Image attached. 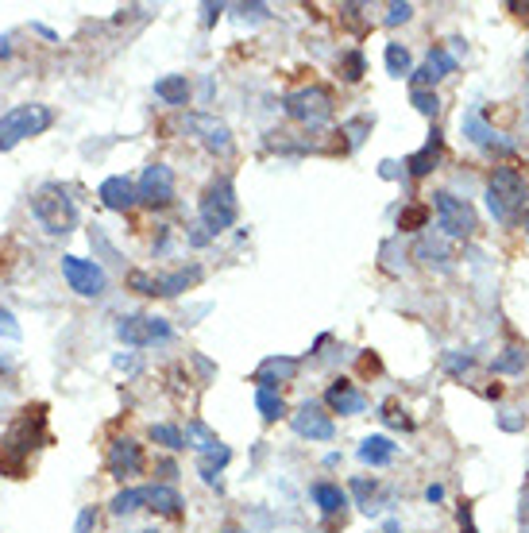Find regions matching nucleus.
I'll return each mask as SVG.
<instances>
[{"label": "nucleus", "mask_w": 529, "mask_h": 533, "mask_svg": "<svg viewBox=\"0 0 529 533\" xmlns=\"http://www.w3.org/2000/svg\"><path fill=\"white\" fill-rule=\"evenodd\" d=\"M394 452H399V445H394L390 437H363L359 445V460L371 464V467H383L394 460Z\"/></svg>", "instance_id": "obj_21"}, {"label": "nucleus", "mask_w": 529, "mask_h": 533, "mask_svg": "<svg viewBox=\"0 0 529 533\" xmlns=\"http://www.w3.org/2000/svg\"><path fill=\"white\" fill-rule=\"evenodd\" d=\"M143 472V448L136 441H117L109 448V476H117V479H131V476H140Z\"/></svg>", "instance_id": "obj_12"}, {"label": "nucleus", "mask_w": 529, "mask_h": 533, "mask_svg": "<svg viewBox=\"0 0 529 533\" xmlns=\"http://www.w3.org/2000/svg\"><path fill=\"white\" fill-rule=\"evenodd\" d=\"M155 97H159L162 105H186V101H190V82H186V74L159 77V82H155Z\"/></svg>", "instance_id": "obj_22"}, {"label": "nucleus", "mask_w": 529, "mask_h": 533, "mask_svg": "<svg viewBox=\"0 0 529 533\" xmlns=\"http://www.w3.org/2000/svg\"><path fill=\"white\" fill-rule=\"evenodd\" d=\"M379 417H383V422H390V425H399V429H413V422H410V417H402V414H394L390 406H387L383 414H379Z\"/></svg>", "instance_id": "obj_39"}, {"label": "nucleus", "mask_w": 529, "mask_h": 533, "mask_svg": "<svg viewBox=\"0 0 529 533\" xmlns=\"http://www.w3.org/2000/svg\"><path fill=\"white\" fill-rule=\"evenodd\" d=\"M93 529H97V510L86 507V510L78 514V529H74V533H93Z\"/></svg>", "instance_id": "obj_37"}, {"label": "nucleus", "mask_w": 529, "mask_h": 533, "mask_svg": "<svg viewBox=\"0 0 529 533\" xmlns=\"http://www.w3.org/2000/svg\"><path fill=\"white\" fill-rule=\"evenodd\" d=\"M112 514H136L140 507H147V487H124L112 495Z\"/></svg>", "instance_id": "obj_26"}, {"label": "nucleus", "mask_w": 529, "mask_h": 533, "mask_svg": "<svg viewBox=\"0 0 529 533\" xmlns=\"http://www.w3.org/2000/svg\"><path fill=\"white\" fill-rule=\"evenodd\" d=\"M433 209H437V217H441V229L449 232L452 240H468L475 236L479 229V220H475V209L468 201H460L456 193H433Z\"/></svg>", "instance_id": "obj_8"}, {"label": "nucleus", "mask_w": 529, "mask_h": 533, "mask_svg": "<svg viewBox=\"0 0 529 533\" xmlns=\"http://www.w3.org/2000/svg\"><path fill=\"white\" fill-rule=\"evenodd\" d=\"M97 198H101L105 209H117V213H124V209L136 205V186H131V178L112 174V178H105V182L97 186Z\"/></svg>", "instance_id": "obj_14"}, {"label": "nucleus", "mask_w": 529, "mask_h": 533, "mask_svg": "<svg viewBox=\"0 0 529 533\" xmlns=\"http://www.w3.org/2000/svg\"><path fill=\"white\" fill-rule=\"evenodd\" d=\"M31 213H36V220L51 236H66L78 224V205L70 193H66V186H58V182H47L36 198H31Z\"/></svg>", "instance_id": "obj_3"}, {"label": "nucleus", "mask_w": 529, "mask_h": 533, "mask_svg": "<svg viewBox=\"0 0 529 533\" xmlns=\"http://www.w3.org/2000/svg\"><path fill=\"white\" fill-rule=\"evenodd\" d=\"M55 124V112L47 105H16L12 112L0 117V151H12L20 139L43 136Z\"/></svg>", "instance_id": "obj_4"}, {"label": "nucleus", "mask_w": 529, "mask_h": 533, "mask_svg": "<svg viewBox=\"0 0 529 533\" xmlns=\"http://www.w3.org/2000/svg\"><path fill=\"white\" fill-rule=\"evenodd\" d=\"M136 198L147 201V205H155V209L171 205L174 201V170L167 163H151V167L143 170V178H140Z\"/></svg>", "instance_id": "obj_10"}, {"label": "nucleus", "mask_w": 529, "mask_h": 533, "mask_svg": "<svg viewBox=\"0 0 529 533\" xmlns=\"http://www.w3.org/2000/svg\"><path fill=\"white\" fill-rule=\"evenodd\" d=\"M464 132H468V139L475 143V148H487V151L499 148V151H510L503 139H494V132L483 124V117H479V112H468V117H464Z\"/></svg>", "instance_id": "obj_23"}, {"label": "nucleus", "mask_w": 529, "mask_h": 533, "mask_svg": "<svg viewBox=\"0 0 529 533\" xmlns=\"http://www.w3.org/2000/svg\"><path fill=\"white\" fill-rule=\"evenodd\" d=\"M228 460H233V452H228L224 445H221L217 452H209V456L202 460V479L209 483V487H221V476H217V472H221V467H224Z\"/></svg>", "instance_id": "obj_28"}, {"label": "nucleus", "mask_w": 529, "mask_h": 533, "mask_svg": "<svg viewBox=\"0 0 529 533\" xmlns=\"http://www.w3.org/2000/svg\"><path fill=\"white\" fill-rule=\"evenodd\" d=\"M190 441H197L193 448H197V452H205V456H209V452H217V448H221L217 433H209L202 422H190V425H186V445H190Z\"/></svg>", "instance_id": "obj_29"}, {"label": "nucleus", "mask_w": 529, "mask_h": 533, "mask_svg": "<svg viewBox=\"0 0 529 533\" xmlns=\"http://www.w3.org/2000/svg\"><path fill=\"white\" fill-rule=\"evenodd\" d=\"M221 533H247V529H236V526H224Z\"/></svg>", "instance_id": "obj_46"}, {"label": "nucleus", "mask_w": 529, "mask_h": 533, "mask_svg": "<svg viewBox=\"0 0 529 533\" xmlns=\"http://www.w3.org/2000/svg\"><path fill=\"white\" fill-rule=\"evenodd\" d=\"M352 491L359 495V503H363V507H368V495L375 491V483H368V479H356V483H352Z\"/></svg>", "instance_id": "obj_40"}, {"label": "nucleus", "mask_w": 529, "mask_h": 533, "mask_svg": "<svg viewBox=\"0 0 529 533\" xmlns=\"http://www.w3.org/2000/svg\"><path fill=\"white\" fill-rule=\"evenodd\" d=\"M190 128L202 136V143H205L213 155H233V132H228L221 120H213V117H190Z\"/></svg>", "instance_id": "obj_13"}, {"label": "nucleus", "mask_w": 529, "mask_h": 533, "mask_svg": "<svg viewBox=\"0 0 529 533\" xmlns=\"http://www.w3.org/2000/svg\"><path fill=\"white\" fill-rule=\"evenodd\" d=\"M62 274H66V282H70V290H78L81 298H101L109 286L105 271L93 260H81V255H62Z\"/></svg>", "instance_id": "obj_9"}, {"label": "nucleus", "mask_w": 529, "mask_h": 533, "mask_svg": "<svg viewBox=\"0 0 529 533\" xmlns=\"http://www.w3.org/2000/svg\"><path fill=\"white\" fill-rule=\"evenodd\" d=\"M140 533H159V529H140Z\"/></svg>", "instance_id": "obj_47"}, {"label": "nucleus", "mask_w": 529, "mask_h": 533, "mask_svg": "<svg viewBox=\"0 0 529 533\" xmlns=\"http://www.w3.org/2000/svg\"><path fill=\"white\" fill-rule=\"evenodd\" d=\"M151 441L162 445V448H171V452L186 448V437H182V429H174V425H151Z\"/></svg>", "instance_id": "obj_33"}, {"label": "nucleus", "mask_w": 529, "mask_h": 533, "mask_svg": "<svg viewBox=\"0 0 529 533\" xmlns=\"http://www.w3.org/2000/svg\"><path fill=\"white\" fill-rule=\"evenodd\" d=\"M20 321L12 317V310H0V375H8L12 364H16V352H20Z\"/></svg>", "instance_id": "obj_17"}, {"label": "nucleus", "mask_w": 529, "mask_h": 533, "mask_svg": "<svg viewBox=\"0 0 529 533\" xmlns=\"http://www.w3.org/2000/svg\"><path fill=\"white\" fill-rule=\"evenodd\" d=\"M193 282H202V267H186V271H174L167 279H155V298H174L182 290H190Z\"/></svg>", "instance_id": "obj_20"}, {"label": "nucleus", "mask_w": 529, "mask_h": 533, "mask_svg": "<svg viewBox=\"0 0 529 533\" xmlns=\"http://www.w3.org/2000/svg\"><path fill=\"white\" fill-rule=\"evenodd\" d=\"M487 209H491V217L499 224L514 229V224L525 217V209H529V182H525V174L514 170V167H494L491 182H487Z\"/></svg>", "instance_id": "obj_2"}, {"label": "nucleus", "mask_w": 529, "mask_h": 533, "mask_svg": "<svg viewBox=\"0 0 529 533\" xmlns=\"http://www.w3.org/2000/svg\"><path fill=\"white\" fill-rule=\"evenodd\" d=\"M425 498H429V503H441V498H444V487H441V483H433V487L425 491Z\"/></svg>", "instance_id": "obj_42"}, {"label": "nucleus", "mask_w": 529, "mask_h": 533, "mask_svg": "<svg viewBox=\"0 0 529 533\" xmlns=\"http://www.w3.org/2000/svg\"><path fill=\"white\" fill-rule=\"evenodd\" d=\"M410 101H413V108H418L421 117H437V112H441V97L433 89H413Z\"/></svg>", "instance_id": "obj_34"}, {"label": "nucleus", "mask_w": 529, "mask_h": 533, "mask_svg": "<svg viewBox=\"0 0 529 533\" xmlns=\"http://www.w3.org/2000/svg\"><path fill=\"white\" fill-rule=\"evenodd\" d=\"M444 364H449V371H452V375H464V371L472 367V355H456V352H452Z\"/></svg>", "instance_id": "obj_38"}, {"label": "nucleus", "mask_w": 529, "mask_h": 533, "mask_svg": "<svg viewBox=\"0 0 529 533\" xmlns=\"http://www.w3.org/2000/svg\"><path fill=\"white\" fill-rule=\"evenodd\" d=\"M313 503L321 507V514H340L348 507V495H344L337 483H313Z\"/></svg>", "instance_id": "obj_24"}, {"label": "nucleus", "mask_w": 529, "mask_h": 533, "mask_svg": "<svg viewBox=\"0 0 529 533\" xmlns=\"http://www.w3.org/2000/svg\"><path fill=\"white\" fill-rule=\"evenodd\" d=\"M441 132H429V139H425V148L421 151H413L410 159H406V167H410V174L413 178H425V174H433L437 170V163H441Z\"/></svg>", "instance_id": "obj_19"}, {"label": "nucleus", "mask_w": 529, "mask_h": 533, "mask_svg": "<svg viewBox=\"0 0 529 533\" xmlns=\"http://www.w3.org/2000/svg\"><path fill=\"white\" fill-rule=\"evenodd\" d=\"M340 70H344V82H359L363 77V55L359 51H348L340 62Z\"/></svg>", "instance_id": "obj_35"}, {"label": "nucleus", "mask_w": 529, "mask_h": 533, "mask_svg": "<svg viewBox=\"0 0 529 533\" xmlns=\"http://www.w3.org/2000/svg\"><path fill=\"white\" fill-rule=\"evenodd\" d=\"M240 217V205H236V186L233 178H213L205 198H202V224L209 236H221L224 229H233Z\"/></svg>", "instance_id": "obj_5"}, {"label": "nucleus", "mask_w": 529, "mask_h": 533, "mask_svg": "<svg viewBox=\"0 0 529 533\" xmlns=\"http://www.w3.org/2000/svg\"><path fill=\"white\" fill-rule=\"evenodd\" d=\"M12 55V43H8V36H0V58H8Z\"/></svg>", "instance_id": "obj_44"}, {"label": "nucleus", "mask_w": 529, "mask_h": 533, "mask_svg": "<svg viewBox=\"0 0 529 533\" xmlns=\"http://www.w3.org/2000/svg\"><path fill=\"white\" fill-rule=\"evenodd\" d=\"M410 15H413V5H390V8H387V24L399 27V24L410 20Z\"/></svg>", "instance_id": "obj_36"}, {"label": "nucleus", "mask_w": 529, "mask_h": 533, "mask_svg": "<svg viewBox=\"0 0 529 533\" xmlns=\"http://www.w3.org/2000/svg\"><path fill=\"white\" fill-rule=\"evenodd\" d=\"M147 503H151V510H159V514H171V518H178L182 507H186L174 487H147Z\"/></svg>", "instance_id": "obj_25"}, {"label": "nucleus", "mask_w": 529, "mask_h": 533, "mask_svg": "<svg viewBox=\"0 0 529 533\" xmlns=\"http://www.w3.org/2000/svg\"><path fill=\"white\" fill-rule=\"evenodd\" d=\"M286 117L297 120V124H306V128H321L333 120V93H328L325 86H306V89H297L290 93L286 101Z\"/></svg>", "instance_id": "obj_6"}, {"label": "nucleus", "mask_w": 529, "mask_h": 533, "mask_svg": "<svg viewBox=\"0 0 529 533\" xmlns=\"http://www.w3.org/2000/svg\"><path fill=\"white\" fill-rule=\"evenodd\" d=\"M297 375V360H290V355H271V360H263V367L255 371V379L259 383V391H275L278 383H290Z\"/></svg>", "instance_id": "obj_18"}, {"label": "nucleus", "mask_w": 529, "mask_h": 533, "mask_svg": "<svg viewBox=\"0 0 529 533\" xmlns=\"http://www.w3.org/2000/svg\"><path fill=\"white\" fill-rule=\"evenodd\" d=\"M221 12H224V5H205V24H213Z\"/></svg>", "instance_id": "obj_43"}, {"label": "nucleus", "mask_w": 529, "mask_h": 533, "mask_svg": "<svg viewBox=\"0 0 529 533\" xmlns=\"http://www.w3.org/2000/svg\"><path fill=\"white\" fill-rule=\"evenodd\" d=\"M525 62H529V51H525Z\"/></svg>", "instance_id": "obj_48"}, {"label": "nucleus", "mask_w": 529, "mask_h": 533, "mask_svg": "<svg viewBox=\"0 0 529 533\" xmlns=\"http://www.w3.org/2000/svg\"><path fill=\"white\" fill-rule=\"evenodd\" d=\"M294 433L297 437H309V441H333L337 437V425H333V417H328L317 402H306V406H297L294 410Z\"/></svg>", "instance_id": "obj_11"}, {"label": "nucleus", "mask_w": 529, "mask_h": 533, "mask_svg": "<svg viewBox=\"0 0 529 533\" xmlns=\"http://www.w3.org/2000/svg\"><path fill=\"white\" fill-rule=\"evenodd\" d=\"M174 329L167 317H147V313H131L117 321V341H124L128 348H151L159 341H171Z\"/></svg>", "instance_id": "obj_7"}, {"label": "nucleus", "mask_w": 529, "mask_h": 533, "mask_svg": "<svg viewBox=\"0 0 529 533\" xmlns=\"http://www.w3.org/2000/svg\"><path fill=\"white\" fill-rule=\"evenodd\" d=\"M255 410L263 414V422H278V417H286V402L278 391H255Z\"/></svg>", "instance_id": "obj_27"}, {"label": "nucleus", "mask_w": 529, "mask_h": 533, "mask_svg": "<svg viewBox=\"0 0 529 533\" xmlns=\"http://www.w3.org/2000/svg\"><path fill=\"white\" fill-rule=\"evenodd\" d=\"M525 367V352L522 348H506L499 360H494V375H518Z\"/></svg>", "instance_id": "obj_32"}, {"label": "nucleus", "mask_w": 529, "mask_h": 533, "mask_svg": "<svg viewBox=\"0 0 529 533\" xmlns=\"http://www.w3.org/2000/svg\"><path fill=\"white\" fill-rule=\"evenodd\" d=\"M410 67H413V58H410L406 46H402V43H390V46H387V70H390L394 77H406Z\"/></svg>", "instance_id": "obj_30"}, {"label": "nucleus", "mask_w": 529, "mask_h": 533, "mask_svg": "<svg viewBox=\"0 0 529 533\" xmlns=\"http://www.w3.org/2000/svg\"><path fill=\"white\" fill-rule=\"evenodd\" d=\"M429 224V205H406L402 213H399V229L402 232H418Z\"/></svg>", "instance_id": "obj_31"}, {"label": "nucleus", "mask_w": 529, "mask_h": 533, "mask_svg": "<svg viewBox=\"0 0 529 533\" xmlns=\"http://www.w3.org/2000/svg\"><path fill=\"white\" fill-rule=\"evenodd\" d=\"M325 406L333 410V414H363V410H368V398H363L348 379H337L325 391Z\"/></svg>", "instance_id": "obj_16"}, {"label": "nucleus", "mask_w": 529, "mask_h": 533, "mask_svg": "<svg viewBox=\"0 0 529 533\" xmlns=\"http://www.w3.org/2000/svg\"><path fill=\"white\" fill-rule=\"evenodd\" d=\"M456 70V58L444 51V46H433V51H429V58H425V67L421 70H413V89H429V86H437L441 77H449Z\"/></svg>", "instance_id": "obj_15"}, {"label": "nucleus", "mask_w": 529, "mask_h": 533, "mask_svg": "<svg viewBox=\"0 0 529 533\" xmlns=\"http://www.w3.org/2000/svg\"><path fill=\"white\" fill-rule=\"evenodd\" d=\"M47 441V406H24L8 437L0 441V472L8 479H24L31 452Z\"/></svg>", "instance_id": "obj_1"}, {"label": "nucleus", "mask_w": 529, "mask_h": 533, "mask_svg": "<svg viewBox=\"0 0 529 533\" xmlns=\"http://www.w3.org/2000/svg\"><path fill=\"white\" fill-rule=\"evenodd\" d=\"M209 240H213L209 232H190V244H193V248H205V244H209Z\"/></svg>", "instance_id": "obj_41"}, {"label": "nucleus", "mask_w": 529, "mask_h": 533, "mask_svg": "<svg viewBox=\"0 0 529 533\" xmlns=\"http://www.w3.org/2000/svg\"><path fill=\"white\" fill-rule=\"evenodd\" d=\"M510 12H518L522 20H529V5H518V0H514V5H510Z\"/></svg>", "instance_id": "obj_45"}]
</instances>
